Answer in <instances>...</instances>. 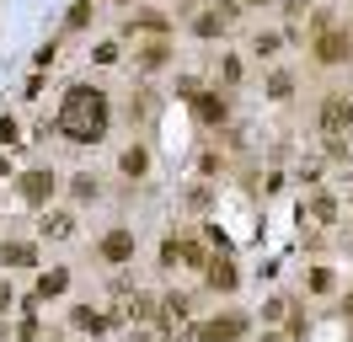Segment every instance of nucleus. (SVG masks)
Listing matches in <instances>:
<instances>
[{
	"instance_id": "2",
	"label": "nucleus",
	"mask_w": 353,
	"mask_h": 342,
	"mask_svg": "<svg viewBox=\"0 0 353 342\" xmlns=\"http://www.w3.org/2000/svg\"><path fill=\"white\" fill-rule=\"evenodd\" d=\"M348 54H353L348 32H321V38H316V59H321V64H343Z\"/></svg>"
},
{
	"instance_id": "10",
	"label": "nucleus",
	"mask_w": 353,
	"mask_h": 342,
	"mask_svg": "<svg viewBox=\"0 0 353 342\" xmlns=\"http://www.w3.org/2000/svg\"><path fill=\"white\" fill-rule=\"evenodd\" d=\"M193 107H199L203 123H220V118H225V97H203V91H199V102H193Z\"/></svg>"
},
{
	"instance_id": "5",
	"label": "nucleus",
	"mask_w": 353,
	"mask_h": 342,
	"mask_svg": "<svg viewBox=\"0 0 353 342\" xmlns=\"http://www.w3.org/2000/svg\"><path fill=\"white\" fill-rule=\"evenodd\" d=\"M54 192V171H22V198L27 203H48Z\"/></svg>"
},
{
	"instance_id": "4",
	"label": "nucleus",
	"mask_w": 353,
	"mask_h": 342,
	"mask_svg": "<svg viewBox=\"0 0 353 342\" xmlns=\"http://www.w3.org/2000/svg\"><path fill=\"white\" fill-rule=\"evenodd\" d=\"M348 123H353V102H348V97H327V107H321V128H327V134H343Z\"/></svg>"
},
{
	"instance_id": "7",
	"label": "nucleus",
	"mask_w": 353,
	"mask_h": 342,
	"mask_svg": "<svg viewBox=\"0 0 353 342\" xmlns=\"http://www.w3.org/2000/svg\"><path fill=\"white\" fill-rule=\"evenodd\" d=\"M0 262H6V268H38V246H32V241H6V246H0Z\"/></svg>"
},
{
	"instance_id": "9",
	"label": "nucleus",
	"mask_w": 353,
	"mask_h": 342,
	"mask_svg": "<svg viewBox=\"0 0 353 342\" xmlns=\"http://www.w3.org/2000/svg\"><path fill=\"white\" fill-rule=\"evenodd\" d=\"M65 283H70V273H65V268L43 273V278H38V299H48V294H65Z\"/></svg>"
},
{
	"instance_id": "19",
	"label": "nucleus",
	"mask_w": 353,
	"mask_h": 342,
	"mask_svg": "<svg viewBox=\"0 0 353 342\" xmlns=\"http://www.w3.org/2000/svg\"><path fill=\"white\" fill-rule=\"evenodd\" d=\"M310 289H316V294H327V289H332V273H327V268H316V273H310Z\"/></svg>"
},
{
	"instance_id": "21",
	"label": "nucleus",
	"mask_w": 353,
	"mask_h": 342,
	"mask_svg": "<svg viewBox=\"0 0 353 342\" xmlns=\"http://www.w3.org/2000/svg\"><path fill=\"white\" fill-rule=\"evenodd\" d=\"M6 305H11V289H6V278H0V310H6Z\"/></svg>"
},
{
	"instance_id": "18",
	"label": "nucleus",
	"mask_w": 353,
	"mask_h": 342,
	"mask_svg": "<svg viewBox=\"0 0 353 342\" xmlns=\"http://www.w3.org/2000/svg\"><path fill=\"white\" fill-rule=\"evenodd\" d=\"M11 139H17V118H11V112H0V145H11Z\"/></svg>"
},
{
	"instance_id": "22",
	"label": "nucleus",
	"mask_w": 353,
	"mask_h": 342,
	"mask_svg": "<svg viewBox=\"0 0 353 342\" xmlns=\"http://www.w3.org/2000/svg\"><path fill=\"white\" fill-rule=\"evenodd\" d=\"M263 342H284V337H279V332H268V337H263Z\"/></svg>"
},
{
	"instance_id": "11",
	"label": "nucleus",
	"mask_w": 353,
	"mask_h": 342,
	"mask_svg": "<svg viewBox=\"0 0 353 342\" xmlns=\"http://www.w3.org/2000/svg\"><path fill=\"white\" fill-rule=\"evenodd\" d=\"M209 289H236V268H230V262H214V268H209Z\"/></svg>"
},
{
	"instance_id": "23",
	"label": "nucleus",
	"mask_w": 353,
	"mask_h": 342,
	"mask_svg": "<svg viewBox=\"0 0 353 342\" xmlns=\"http://www.w3.org/2000/svg\"><path fill=\"white\" fill-rule=\"evenodd\" d=\"M252 6H268V0H252Z\"/></svg>"
},
{
	"instance_id": "8",
	"label": "nucleus",
	"mask_w": 353,
	"mask_h": 342,
	"mask_svg": "<svg viewBox=\"0 0 353 342\" xmlns=\"http://www.w3.org/2000/svg\"><path fill=\"white\" fill-rule=\"evenodd\" d=\"M118 166H123V177H145V171H150V150H145V145H129L123 155H118Z\"/></svg>"
},
{
	"instance_id": "12",
	"label": "nucleus",
	"mask_w": 353,
	"mask_h": 342,
	"mask_svg": "<svg viewBox=\"0 0 353 342\" xmlns=\"http://www.w3.org/2000/svg\"><path fill=\"white\" fill-rule=\"evenodd\" d=\"M252 54H257V59H273V54H279V32H257V38H252Z\"/></svg>"
},
{
	"instance_id": "13",
	"label": "nucleus",
	"mask_w": 353,
	"mask_h": 342,
	"mask_svg": "<svg viewBox=\"0 0 353 342\" xmlns=\"http://www.w3.org/2000/svg\"><path fill=\"white\" fill-rule=\"evenodd\" d=\"M220 27H225V17H220V11H203V17L193 21V32H199V38H214Z\"/></svg>"
},
{
	"instance_id": "20",
	"label": "nucleus",
	"mask_w": 353,
	"mask_h": 342,
	"mask_svg": "<svg viewBox=\"0 0 353 342\" xmlns=\"http://www.w3.org/2000/svg\"><path fill=\"white\" fill-rule=\"evenodd\" d=\"M332 214H337V203H332V198H316V219H321V225H332Z\"/></svg>"
},
{
	"instance_id": "3",
	"label": "nucleus",
	"mask_w": 353,
	"mask_h": 342,
	"mask_svg": "<svg viewBox=\"0 0 353 342\" xmlns=\"http://www.w3.org/2000/svg\"><path fill=\"white\" fill-rule=\"evenodd\" d=\"M129 256H134V235H129V230H108V235H102V262L123 268Z\"/></svg>"
},
{
	"instance_id": "1",
	"label": "nucleus",
	"mask_w": 353,
	"mask_h": 342,
	"mask_svg": "<svg viewBox=\"0 0 353 342\" xmlns=\"http://www.w3.org/2000/svg\"><path fill=\"white\" fill-rule=\"evenodd\" d=\"M59 128H65L75 145H97L108 134V97L97 86H70L65 91V112H59Z\"/></svg>"
},
{
	"instance_id": "15",
	"label": "nucleus",
	"mask_w": 353,
	"mask_h": 342,
	"mask_svg": "<svg viewBox=\"0 0 353 342\" xmlns=\"http://www.w3.org/2000/svg\"><path fill=\"white\" fill-rule=\"evenodd\" d=\"M289 91H294V75H284V70H279V75L268 81V97H279V102H284Z\"/></svg>"
},
{
	"instance_id": "6",
	"label": "nucleus",
	"mask_w": 353,
	"mask_h": 342,
	"mask_svg": "<svg viewBox=\"0 0 353 342\" xmlns=\"http://www.w3.org/2000/svg\"><path fill=\"white\" fill-rule=\"evenodd\" d=\"M241 332H246V316H220L203 326V342H236Z\"/></svg>"
},
{
	"instance_id": "14",
	"label": "nucleus",
	"mask_w": 353,
	"mask_h": 342,
	"mask_svg": "<svg viewBox=\"0 0 353 342\" xmlns=\"http://www.w3.org/2000/svg\"><path fill=\"white\" fill-rule=\"evenodd\" d=\"M166 59H172V54H166V43H150V48L139 54V64H145V70H161Z\"/></svg>"
},
{
	"instance_id": "17",
	"label": "nucleus",
	"mask_w": 353,
	"mask_h": 342,
	"mask_svg": "<svg viewBox=\"0 0 353 342\" xmlns=\"http://www.w3.org/2000/svg\"><path fill=\"white\" fill-rule=\"evenodd\" d=\"M91 21V0H75V11H70V27H86Z\"/></svg>"
},
{
	"instance_id": "16",
	"label": "nucleus",
	"mask_w": 353,
	"mask_h": 342,
	"mask_svg": "<svg viewBox=\"0 0 353 342\" xmlns=\"http://www.w3.org/2000/svg\"><path fill=\"white\" fill-rule=\"evenodd\" d=\"M43 235H70V214H48V219H43Z\"/></svg>"
}]
</instances>
